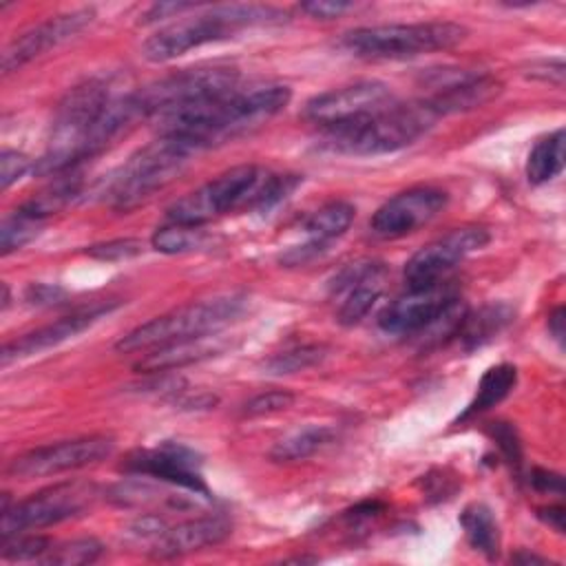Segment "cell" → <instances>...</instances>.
Wrapping results in <instances>:
<instances>
[{
	"label": "cell",
	"instance_id": "obj_36",
	"mask_svg": "<svg viewBox=\"0 0 566 566\" xmlns=\"http://www.w3.org/2000/svg\"><path fill=\"white\" fill-rule=\"evenodd\" d=\"M294 402V394L287 389H270V391H261L256 396H252L245 405H243V413L248 418H256V416H270L276 411H285L290 409Z\"/></svg>",
	"mask_w": 566,
	"mask_h": 566
},
{
	"label": "cell",
	"instance_id": "obj_24",
	"mask_svg": "<svg viewBox=\"0 0 566 566\" xmlns=\"http://www.w3.org/2000/svg\"><path fill=\"white\" fill-rule=\"evenodd\" d=\"M354 214H356V208L349 201L338 199V201H329V203L321 206L303 223V232L307 237L305 245L312 248L314 252L325 250V245L329 241L345 234V230L354 221Z\"/></svg>",
	"mask_w": 566,
	"mask_h": 566
},
{
	"label": "cell",
	"instance_id": "obj_41",
	"mask_svg": "<svg viewBox=\"0 0 566 566\" xmlns=\"http://www.w3.org/2000/svg\"><path fill=\"white\" fill-rule=\"evenodd\" d=\"M64 290L60 285H51V283H31L24 292V298L31 305H55L64 298Z\"/></svg>",
	"mask_w": 566,
	"mask_h": 566
},
{
	"label": "cell",
	"instance_id": "obj_12",
	"mask_svg": "<svg viewBox=\"0 0 566 566\" xmlns=\"http://www.w3.org/2000/svg\"><path fill=\"white\" fill-rule=\"evenodd\" d=\"M115 449V440L111 436H82L73 440H62L55 444L35 447L22 455H15L7 473L13 478L31 480L44 475H57L64 471L84 469L106 460Z\"/></svg>",
	"mask_w": 566,
	"mask_h": 566
},
{
	"label": "cell",
	"instance_id": "obj_31",
	"mask_svg": "<svg viewBox=\"0 0 566 566\" xmlns=\"http://www.w3.org/2000/svg\"><path fill=\"white\" fill-rule=\"evenodd\" d=\"M327 354L325 345H296L290 347L285 352H279L274 356H270L268 360H263V369L265 374H274V376H283V374H296L303 369H310L314 365H318Z\"/></svg>",
	"mask_w": 566,
	"mask_h": 566
},
{
	"label": "cell",
	"instance_id": "obj_34",
	"mask_svg": "<svg viewBox=\"0 0 566 566\" xmlns=\"http://www.w3.org/2000/svg\"><path fill=\"white\" fill-rule=\"evenodd\" d=\"M53 542L44 535H11L7 539H2V559L9 562H40L49 551H51Z\"/></svg>",
	"mask_w": 566,
	"mask_h": 566
},
{
	"label": "cell",
	"instance_id": "obj_10",
	"mask_svg": "<svg viewBox=\"0 0 566 566\" xmlns=\"http://www.w3.org/2000/svg\"><path fill=\"white\" fill-rule=\"evenodd\" d=\"M99 497V489L86 480L60 482L33 493L31 497L15 502L2 511V539L29 528H44L64 520L77 517L88 511Z\"/></svg>",
	"mask_w": 566,
	"mask_h": 566
},
{
	"label": "cell",
	"instance_id": "obj_14",
	"mask_svg": "<svg viewBox=\"0 0 566 566\" xmlns=\"http://www.w3.org/2000/svg\"><path fill=\"white\" fill-rule=\"evenodd\" d=\"M122 471L133 475H148L166 484L179 486L192 495L210 497L201 475V458L195 449L181 442H159L153 449H137L126 455Z\"/></svg>",
	"mask_w": 566,
	"mask_h": 566
},
{
	"label": "cell",
	"instance_id": "obj_49",
	"mask_svg": "<svg viewBox=\"0 0 566 566\" xmlns=\"http://www.w3.org/2000/svg\"><path fill=\"white\" fill-rule=\"evenodd\" d=\"M9 307V285L2 283V310Z\"/></svg>",
	"mask_w": 566,
	"mask_h": 566
},
{
	"label": "cell",
	"instance_id": "obj_38",
	"mask_svg": "<svg viewBox=\"0 0 566 566\" xmlns=\"http://www.w3.org/2000/svg\"><path fill=\"white\" fill-rule=\"evenodd\" d=\"M489 436L495 440L504 460L517 469L522 464V444H520L515 427L511 422H491Z\"/></svg>",
	"mask_w": 566,
	"mask_h": 566
},
{
	"label": "cell",
	"instance_id": "obj_45",
	"mask_svg": "<svg viewBox=\"0 0 566 566\" xmlns=\"http://www.w3.org/2000/svg\"><path fill=\"white\" fill-rule=\"evenodd\" d=\"M537 517H539L544 524H548L553 531H557V533H564V528H566V524H564L566 511H564L562 504L539 509V511H537Z\"/></svg>",
	"mask_w": 566,
	"mask_h": 566
},
{
	"label": "cell",
	"instance_id": "obj_2",
	"mask_svg": "<svg viewBox=\"0 0 566 566\" xmlns=\"http://www.w3.org/2000/svg\"><path fill=\"white\" fill-rule=\"evenodd\" d=\"M285 18V11L270 4L210 7L208 11L195 13L192 18H181L146 38L142 44V55L148 62H170L192 49L226 40L241 29L279 24Z\"/></svg>",
	"mask_w": 566,
	"mask_h": 566
},
{
	"label": "cell",
	"instance_id": "obj_43",
	"mask_svg": "<svg viewBox=\"0 0 566 566\" xmlns=\"http://www.w3.org/2000/svg\"><path fill=\"white\" fill-rule=\"evenodd\" d=\"M190 9H199V4H195V2H157L146 11L142 22H155V20H164L170 15H181Z\"/></svg>",
	"mask_w": 566,
	"mask_h": 566
},
{
	"label": "cell",
	"instance_id": "obj_1",
	"mask_svg": "<svg viewBox=\"0 0 566 566\" xmlns=\"http://www.w3.org/2000/svg\"><path fill=\"white\" fill-rule=\"evenodd\" d=\"M290 97L292 93L285 84L237 86L223 95L159 113L153 119L159 137H172L201 150L268 122L287 106Z\"/></svg>",
	"mask_w": 566,
	"mask_h": 566
},
{
	"label": "cell",
	"instance_id": "obj_42",
	"mask_svg": "<svg viewBox=\"0 0 566 566\" xmlns=\"http://www.w3.org/2000/svg\"><path fill=\"white\" fill-rule=\"evenodd\" d=\"M528 77H535V80H542V82L562 86V84H564V62H562V60H542V62H535V64H531Z\"/></svg>",
	"mask_w": 566,
	"mask_h": 566
},
{
	"label": "cell",
	"instance_id": "obj_27",
	"mask_svg": "<svg viewBox=\"0 0 566 566\" xmlns=\"http://www.w3.org/2000/svg\"><path fill=\"white\" fill-rule=\"evenodd\" d=\"M334 438V429L325 424H307L303 429H294L292 433L283 436L270 449V458L274 462H296L314 455L323 447H327Z\"/></svg>",
	"mask_w": 566,
	"mask_h": 566
},
{
	"label": "cell",
	"instance_id": "obj_5",
	"mask_svg": "<svg viewBox=\"0 0 566 566\" xmlns=\"http://www.w3.org/2000/svg\"><path fill=\"white\" fill-rule=\"evenodd\" d=\"M243 305L245 298L241 294H226L181 305L137 325L115 343V349L124 354L150 352L164 345L212 336L230 325L241 314Z\"/></svg>",
	"mask_w": 566,
	"mask_h": 566
},
{
	"label": "cell",
	"instance_id": "obj_15",
	"mask_svg": "<svg viewBox=\"0 0 566 566\" xmlns=\"http://www.w3.org/2000/svg\"><path fill=\"white\" fill-rule=\"evenodd\" d=\"M491 234L480 226H464L447 232L444 237L422 245L407 263H405V281L407 287H422L442 281V276L469 254L482 250L489 243Z\"/></svg>",
	"mask_w": 566,
	"mask_h": 566
},
{
	"label": "cell",
	"instance_id": "obj_4",
	"mask_svg": "<svg viewBox=\"0 0 566 566\" xmlns=\"http://www.w3.org/2000/svg\"><path fill=\"white\" fill-rule=\"evenodd\" d=\"M440 117L424 102L394 104L367 119L356 124L325 130L323 144L340 155H385L396 153L405 146H411L418 137H422Z\"/></svg>",
	"mask_w": 566,
	"mask_h": 566
},
{
	"label": "cell",
	"instance_id": "obj_33",
	"mask_svg": "<svg viewBox=\"0 0 566 566\" xmlns=\"http://www.w3.org/2000/svg\"><path fill=\"white\" fill-rule=\"evenodd\" d=\"M102 553L104 546L95 537H80L60 546H51V551L40 562L53 566H82L93 564L95 559H99Z\"/></svg>",
	"mask_w": 566,
	"mask_h": 566
},
{
	"label": "cell",
	"instance_id": "obj_6",
	"mask_svg": "<svg viewBox=\"0 0 566 566\" xmlns=\"http://www.w3.org/2000/svg\"><path fill=\"white\" fill-rule=\"evenodd\" d=\"M197 150L172 137H157L139 148L106 184L104 199L111 208L128 212L168 186Z\"/></svg>",
	"mask_w": 566,
	"mask_h": 566
},
{
	"label": "cell",
	"instance_id": "obj_18",
	"mask_svg": "<svg viewBox=\"0 0 566 566\" xmlns=\"http://www.w3.org/2000/svg\"><path fill=\"white\" fill-rule=\"evenodd\" d=\"M424 82L431 86V93L422 97L438 117H447L453 113H464L484 102L493 99L500 93V82L491 75L467 73V71H449L442 69L427 75Z\"/></svg>",
	"mask_w": 566,
	"mask_h": 566
},
{
	"label": "cell",
	"instance_id": "obj_29",
	"mask_svg": "<svg viewBox=\"0 0 566 566\" xmlns=\"http://www.w3.org/2000/svg\"><path fill=\"white\" fill-rule=\"evenodd\" d=\"M82 192V181L77 175H60L55 179V184H51L49 188H44L40 195L31 197L29 201H24L20 206L22 212L35 217V219H46L49 214L60 212L62 208H66L73 199H77Z\"/></svg>",
	"mask_w": 566,
	"mask_h": 566
},
{
	"label": "cell",
	"instance_id": "obj_9",
	"mask_svg": "<svg viewBox=\"0 0 566 566\" xmlns=\"http://www.w3.org/2000/svg\"><path fill=\"white\" fill-rule=\"evenodd\" d=\"M239 86V71L223 64L192 66L175 71L153 84L135 91L137 104L144 117H155L159 113L181 108L201 99L223 95Z\"/></svg>",
	"mask_w": 566,
	"mask_h": 566
},
{
	"label": "cell",
	"instance_id": "obj_39",
	"mask_svg": "<svg viewBox=\"0 0 566 566\" xmlns=\"http://www.w3.org/2000/svg\"><path fill=\"white\" fill-rule=\"evenodd\" d=\"M31 168V161L24 153L4 148L0 155V188L7 190L11 184H15L27 170Z\"/></svg>",
	"mask_w": 566,
	"mask_h": 566
},
{
	"label": "cell",
	"instance_id": "obj_17",
	"mask_svg": "<svg viewBox=\"0 0 566 566\" xmlns=\"http://www.w3.org/2000/svg\"><path fill=\"white\" fill-rule=\"evenodd\" d=\"M447 206V192L429 186L402 190L387 199L371 217L369 226L378 237H405L429 223Z\"/></svg>",
	"mask_w": 566,
	"mask_h": 566
},
{
	"label": "cell",
	"instance_id": "obj_7",
	"mask_svg": "<svg viewBox=\"0 0 566 566\" xmlns=\"http://www.w3.org/2000/svg\"><path fill=\"white\" fill-rule=\"evenodd\" d=\"M467 27L458 22H413L358 27L340 38V46L365 60H402L420 53L444 51L467 38Z\"/></svg>",
	"mask_w": 566,
	"mask_h": 566
},
{
	"label": "cell",
	"instance_id": "obj_16",
	"mask_svg": "<svg viewBox=\"0 0 566 566\" xmlns=\"http://www.w3.org/2000/svg\"><path fill=\"white\" fill-rule=\"evenodd\" d=\"M95 18V9L91 7H82L69 13H60L53 15L35 27H31L29 31H24L22 35H18L15 40L9 42V46L2 53V73H13L18 69H22L24 64H29L31 60L44 55L46 51L64 44L66 40L75 38L80 31H84Z\"/></svg>",
	"mask_w": 566,
	"mask_h": 566
},
{
	"label": "cell",
	"instance_id": "obj_35",
	"mask_svg": "<svg viewBox=\"0 0 566 566\" xmlns=\"http://www.w3.org/2000/svg\"><path fill=\"white\" fill-rule=\"evenodd\" d=\"M298 184H301L298 175H268L265 172L250 208L252 210H268V208L276 206L279 201H283Z\"/></svg>",
	"mask_w": 566,
	"mask_h": 566
},
{
	"label": "cell",
	"instance_id": "obj_8",
	"mask_svg": "<svg viewBox=\"0 0 566 566\" xmlns=\"http://www.w3.org/2000/svg\"><path fill=\"white\" fill-rule=\"evenodd\" d=\"M265 172L252 164L234 166L197 190L179 197L166 210L168 221L184 226H203L230 210L250 208Z\"/></svg>",
	"mask_w": 566,
	"mask_h": 566
},
{
	"label": "cell",
	"instance_id": "obj_3",
	"mask_svg": "<svg viewBox=\"0 0 566 566\" xmlns=\"http://www.w3.org/2000/svg\"><path fill=\"white\" fill-rule=\"evenodd\" d=\"M108 102L111 91L104 80L91 77L73 86L55 108L46 150L33 164V172L40 177H57L88 159V133Z\"/></svg>",
	"mask_w": 566,
	"mask_h": 566
},
{
	"label": "cell",
	"instance_id": "obj_21",
	"mask_svg": "<svg viewBox=\"0 0 566 566\" xmlns=\"http://www.w3.org/2000/svg\"><path fill=\"white\" fill-rule=\"evenodd\" d=\"M232 533V524L223 515H201L186 520L177 526H168L150 548L155 559H172L208 546L221 544Z\"/></svg>",
	"mask_w": 566,
	"mask_h": 566
},
{
	"label": "cell",
	"instance_id": "obj_40",
	"mask_svg": "<svg viewBox=\"0 0 566 566\" xmlns=\"http://www.w3.org/2000/svg\"><path fill=\"white\" fill-rule=\"evenodd\" d=\"M354 9V2H345V0H310V2H301V11L318 18V20H332L343 15L345 11Z\"/></svg>",
	"mask_w": 566,
	"mask_h": 566
},
{
	"label": "cell",
	"instance_id": "obj_19",
	"mask_svg": "<svg viewBox=\"0 0 566 566\" xmlns=\"http://www.w3.org/2000/svg\"><path fill=\"white\" fill-rule=\"evenodd\" d=\"M387 274V265L382 261H356L345 265L332 281V292L343 294L345 298L338 307V323L349 327L356 325L360 318L367 316V312L374 307V303L382 294V279Z\"/></svg>",
	"mask_w": 566,
	"mask_h": 566
},
{
	"label": "cell",
	"instance_id": "obj_20",
	"mask_svg": "<svg viewBox=\"0 0 566 566\" xmlns=\"http://www.w3.org/2000/svg\"><path fill=\"white\" fill-rule=\"evenodd\" d=\"M115 305L113 303H102V305H93V307H86V310H80V312H73L69 316H62L57 318L55 323H49L40 329H33L29 334H22L20 338H13L9 343H4L2 347V354H0V363L7 367L11 365L13 360H20V358H29V356H35L44 349H51V347H57L60 343L69 340V338H75L77 334H82L84 329H88L95 321H99L104 314H108Z\"/></svg>",
	"mask_w": 566,
	"mask_h": 566
},
{
	"label": "cell",
	"instance_id": "obj_13",
	"mask_svg": "<svg viewBox=\"0 0 566 566\" xmlns=\"http://www.w3.org/2000/svg\"><path fill=\"white\" fill-rule=\"evenodd\" d=\"M458 292L451 283H431L422 287H407L405 294L394 298L378 314V325L387 334L413 336L429 332L444 312L458 301Z\"/></svg>",
	"mask_w": 566,
	"mask_h": 566
},
{
	"label": "cell",
	"instance_id": "obj_28",
	"mask_svg": "<svg viewBox=\"0 0 566 566\" xmlns=\"http://www.w3.org/2000/svg\"><path fill=\"white\" fill-rule=\"evenodd\" d=\"M564 168V130L557 128L555 133L535 142L526 159V177L533 186L546 184L555 179Z\"/></svg>",
	"mask_w": 566,
	"mask_h": 566
},
{
	"label": "cell",
	"instance_id": "obj_32",
	"mask_svg": "<svg viewBox=\"0 0 566 566\" xmlns=\"http://www.w3.org/2000/svg\"><path fill=\"white\" fill-rule=\"evenodd\" d=\"M44 221L35 219L20 208L11 214H7L0 223V252L2 256L24 248L29 241H33L42 232Z\"/></svg>",
	"mask_w": 566,
	"mask_h": 566
},
{
	"label": "cell",
	"instance_id": "obj_25",
	"mask_svg": "<svg viewBox=\"0 0 566 566\" xmlns=\"http://www.w3.org/2000/svg\"><path fill=\"white\" fill-rule=\"evenodd\" d=\"M517 382V369L515 365L509 363H500L495 367H489L484 371V376L478 382L475 396L473 400L467 405V409L460 413L458 422H464L482 411H489L491 407H495L497 402H502L515 387Z\"/></svg>",
	"mask_w": 566,
	"mask_h": 566
},
{
	"label": "cell",
	"instance_id": "obj_22",
	"mask_svg": "<svg viewBox=\"0 0 566 566\" xmlns=\"http://www.w3.org/2000/svg\"><path fill=\"white\" fill-rule=\"evenodd\" d=\"M219 352H221V343L212 334V336L181 340V343H172V345L150 349L139 363H135V369L139 374H166V371L179 369L184 365H190V363L203 360L208 356H214Z\"/></svg>",
	"mask_w": 566,
	"mask_h": 566
},
{
	"label": "cell",
	"instance_id": "obj_47",
	"mask_svg": "<svg viewBox=\"0 0 566 566\" xmlns=\"http://www.w3.org/2000/svg\"><path fill=\"white\" fill-rule=\"evenodd\" d=\"M548 332L559 345L564 343V307H555L548 316Z\"/></svg>",
	"mask_w": 566,
	"mask_h": 566
},
{
	"label": "cell",
	"instance_id": "obj_23",
	"mask_svg": "<svg viewBox=\"0 0 566 566\" xmlns=\"http://www.w3.org/2000/svg\"><path fill=\"white\" fill-rule=\"evenodd\" d=\"M515 318V310L509 303H486L475 312L464 314L458 325L455 338L460 340L464 352H473L489 340H493L500 332H504Z\"/></svg>",
	"mask_w": 566,
	"mask_h": 566
},
{
	"label": "cell",
	"instance_id": "obj_30",
	"mask_svg": "<svg viewBox=\"0 0 566 566\" xmlns=\"http://www.w3.org/2000/svg\"><path fill=\"white\" fill-rule=\"evenodd\" d=\"M150 243L157 252L184 254V252L203 248L208 243V234L203 226H184V223L170 221L168 226H161L155 230V234L150 237Z\"/></svg>",
	"mask_w": 566,
	"mask_h": 566
},
{
	"label": "cell",
	"instance_id": "obj_44",
	"mask_svg": "<svg viewBox=\"0 0 566 566\" xmlns=\"http://www.w3.org/2000/svg\"><path fill=\"white\" fill-rule=\"evenodd\" d=\"M531 484L537 489V491H548V493H557L562 495L564 493V478L555 471H546V469H533L531 471Z\"/></svg>",
	"mask_w": 566,
	"mask_h": 566
},
{
	"label": "cell",
	"instance_id": "obj_48",
	"mask_svg": "<svg viewBox=\"0 0 566 566\" xmlns=\"http://www.w3.org/2000/svg\"><path fill=\"white\" fill-rule=\"evenodd\" d=\"M511 562L513 564H522V566H528V564H546L548 559L546 557H539V555H535V553H528V551H517L513 557H511Z\"/></svg>",
	"mask_w": 566,
	"mask_h": 566
},
{
	"label": "cell",
	"instance_id": "obj_46",
	"mask_svg": "<svg viewBox=\"0 0 566 566\" xmlns=\"http://www.w3.org/2000/svg\"><path fill=\"white\" fill-rule=\"evenodd\" d=\"M382 509H385L382 502H378V500H365V502L356 504L354 509H349V511L345 513V517H347V520H369V517H376Z\"/></svg>",
	"mask_w": 566,
	"mask_h": 566
},
{
	"label": "cell",
	"instance_id": "obj_11",
	"mask_svg": "<svg viewBox=\"0 0 566 566\" xmlns=\"http://www.w3.org/2000/svg\"><path fill=\"white\" fill-rule=\"evenodd\" d=\"M394 104L396 97L387 84L365 80L314 95L307 99L303 117L323 130H334L367 119Z\"/></svg>",
	"mask_w": 566,
	"mask_h": 566
},
{
	"label": "cell",
	"instance_id": "obj_26",
	"mask_svg": "<svg viewBox=\"0 0 566 566\" xmlns=\"http://www.w3.org/2000/svg\"><path fill=\"white\" fill-rule=\"evenodd\" d=\"M460 526L464 528V537L473 551H480L486 559H495L500 553V528L493 511L473 502L460 513Z\"/></svg>",
	"mask_w": 566,
	"mask_h": 566
},
{
	"label": "cell",
	"instance_id": "obj_37",
	"mask_svg": "<svg viewBox=\"0 0 566 566\" xmlns=\"http://www.w3.org/2000/svg\"><path fill=\"white\" fill-rule=\"evenodd\" d=\"M142 252H144V245L137 239H113V241H104L86 248V254L97 261H124Z\"/></svg>",
	"mask_w": 566,
	"mask_h": 566
}]
</instances>
